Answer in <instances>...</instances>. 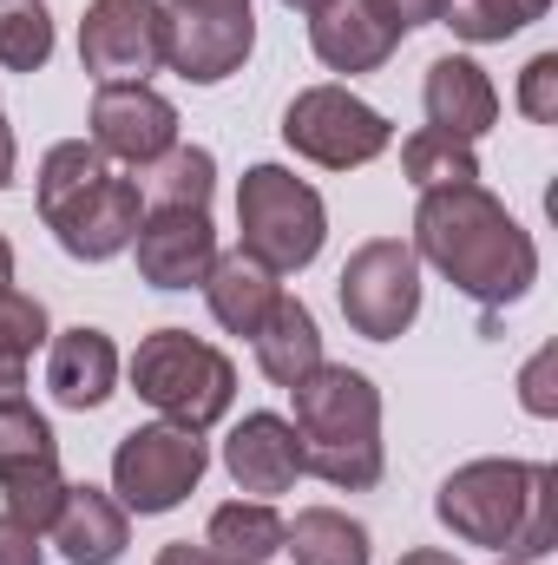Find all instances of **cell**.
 Returning a JSON list of instances; mask_svg holds the SVG:
<instances>
[{"label":"cell","mask_w":558,"mask_h":565,"mask_svg":"<svg viewBox=\"0 0 558 565\" xmlns=\"http://www.w3.org/2000/svg\"><path fill=\"white\" fill-rule=\"evenodd\" d=\"M415 257L453 282L480 309H506L539 282V244L533 231L493 198L486 184H447L420 191L415 204Z\"/></svg>","instance_id":"cell-1"},{"label":"cell","mask_w":558,"mask_h":565,"mask_svg":"<svg viewBox=\"0 0 558 565\" xmlns=\"http://www.w3.org/2000/svg\"><path fill=\"white\" fill-rule=\"evenodd\" d=\"M433 520L460 546L539 565L558 546V467L552 460H466L440 480Z\"/></svg>","instance_id":"cell-2"},{"label":"cell","mask_w":558,"mask_h":565,"mask_svg":"<svg viewBox=\"0 0 558 565\" xmlns=\"http://www.w3.org/2000/svg\"><path fill=\"white\" fill-rule=\"evenodd\" d=\"M33 204L40 224L53 231V244L73 264H112L132 250L144 217L139 178H126L93 139H60L46 145L40 178H33Z\"/></svg>","instance_id":"cell-3"},{"label":"cell","mask_w":558,"mask_h":565,"mask_svg":"<svg viewBox=\"0 0 558 565\" xmlns=\"http://www.w3.org/2000/svg\"><path fill=\"white\" fill-rule=\"evenodd\" d=\"M289 402H296L289 427L302 440V473L329 480L335 493L382 487L388 447H382V388H375V375H362L348 362H322L289 388Z\"/></svg>","instance_id":"cell-4"},{"label":"cell","mask_w":558,"mask_h":565,"mask_svg":"<svg viewBox=\"0 0 558 565\" xmlns=\"http://www.w3.org/2000/svg\"><path fill=\"white\" fill-rule=\"evenodd\" d=\"M126 375L144 408H158L171 427H191V434H211L237 402V362L191 329H151L139 355L126 362Z\"/></svg>","instance_id":"cell-5"},{"label":"cell","mask_w":558,"mask_h":565,"mask_svg":"<svg viewBox=\"0 0 558 565\" xmlns=\"http://www.w3.org/2000/svg\"><path fill=\"white\" fill-rule=\"evenodd\" d=\"M329 244V204L289 164H250L237 178V250L270 264L277 277L309 270Z\"/></svg>","instance_id":"cell-6"},{"label":"cell","mask_w":558,"mask_h":565,"mask_svg":"<svg viewBox=\"0 0 558 565\" xmlns=\"http://www.w3.org/2000/svg\"><path fill=\"white\" fill-rule=\"evenodd\" d=\"M282 145L322 171H362L375 164L388 145H395V126L348 86L322 79V86H302L289 106H282Z\"/></svg>","instance_id":"cell-7"},{"label":"cell","mask_w":558,"mask_h":565,"mask_svg":"<svg viewBox=\"0 0 558 565\" xmlns=\"http://www.w3.org/2000/svg\"><path fill=\"white\" fill-rule=\"evenodd\" d=\"M342 322L362 342H401L420 316V257L401 237H368L348 250L342 277H335Z\"/></svg>","instance_id":"cell-8"},{"label":"cell","mask_w":558,"mask_h":565,"mask_svg":"<svg viewBox=\"0 0 558 565\" xmlns=\"http://www.w3.org/2000/svg\"><path fill=\"white\" fill-rule=\"evenodd\" d=\"M204 467H211L204 434L171 422H144L132 434H119V447H112V493H119L126 513L158 520V513H171V507H184L197 493Z\"/></svg>","instance_id":"cell-9"},{"label":"cell","mask_w":558,"mask_h":565,"mask_svg":"<svg viewBox=\"0 0 558 565\" xmlns=\"http://www.w3.org/2000/svg\"><path fill=\"white\" fill-rule=\"evenodd\" d=\"M164 0H86L79 20V66L99 86H126V79H151L164 73Z\"/></svg>","instance_id":"cell-10"},{"label":"cell","mask_w":558,"mask_h":565,"mask_svg":"<svg viewBox=\"0 0 558 565\" xmlns=\"http://www.w3.org/2000/svg\"><path fill=\"white\" fill-rule=\"evenodd\" d=\"M60 493H66V473H60L53 422L33 402L7 408L0 415V507L46 533V520L60 513Z\"/></svg>","instance_id":"cell-11"},{"label":"cell","mask_w":558,"mask_h":565,"mask_svg":"<svg viewBox=\"0 0 558 565\" xmlns=\"http://www.w3.org/2000/svg\"><path fill=\"white\" fill-rule=\"evenodd\" d=\"M164 20H171L164 66L184 86H224L257 53V7H171L164 0Z\"/></svg>","instance_id":"cell-12"},{"label":"cell","mask_w":558,"mask_h":565,"mask_svg":"<svg viewBox=\"0 0 558 565\" xmlns=\"http://www.w3.org/2000/svg\"><path fill=\"white\" fill-rule=\"evenodd\" d=\"M86 139L99 145L112 164H126V171H151L178 145V106L151 79L99 86L93 93V113H86Z\"/></svg>","instance_id":"cell-13"},{"label":"cell","mask_w":558,"mask_h":565,"mask_svg":"<svg viewBox=\"0 0 558 565\" xmlns=\"http://www.w3.org/2000/svg\"><path fill=\"white\" fill-rule=\"evenodd\" d=\"M132 257H139V277L151 282V289H164V296L204 289L211 264H217L211 211H191V204H144Z\"/></svg>","instance_id":"cell-14"},{"label":"cell","mask_w":558,"mask_h":565,"mask_svg":"<svg viewBox=\"0 0 558 565\" xmlns=\"http://www.w3.org/2000/svg\"><path fill=\"white\" fill-rule=\"evenodd\" d=\"M401 40H408V33L382 13V0H322V7L309 13V46H315V60H322L329 73H342V79L382 73Z\"/></svg>","instance_id":"cell-15"},{"label":"cell","mask_w":558,"mask_h":565,"mask_svg":"<svg viewBox=\"0 0 558 565\" xmlns=\"http://www.w3.org/2000/svg\"><path fill=\"white\" fill-rule=\"evenodd\" d=\"M420 113L433 132L473 145L500 126V86L486 79V66L473 53H440L420 79Z\"/></svg>","instance_id":"cell-16"},{"label":"cell","mask_w":558,"mask_h":565,"mask_svg":"<svg viewBox=\"0 0 558 565\" xmlns=\"http://www.w3.org/2000/svg\"><path fill=\"white\" fill-rule=\"evenodd\" d=\"M224 473H230L237 493H250V500L289 493V487L302 480V440H296L289 415H270V408L244 415V422L224 434Z\"/></svg>","instance_id":"cell-17"},{"label":"cell","mask_w":558,"mask_h":565,"mask_svg":"<svg viewBox=\"0 0 558 565\" xmlns=\"http://www.w3.org/2000/svg\"><path fill=\"white\" fill-rule=\"evenodd\" d=\"M53 546L66 565H119L126 559V540H132V513L119 507L112 487H93V480H66L60 493V513L46 520Z\"/></svg>","instance_id":"cell-18"},{"label":"cell","mask_w":558,"mask_h":565,"mask_svg":"<svg viewBox=\"0 0 558 565\" xmlns=\"http://www.w3.org/2000/svg\"><path fill=\"white\" fill-rule=\"evenodd\" d=\"M119 369H126V362H119V342H112L106 329H93V322L46 335V388H53V402L73 408V415L106 408V402L119 395Z\"/></svg>","instance_id":"cell-19"},{"label":"cell","mask_w":558,"mask_h":565,"mask_svg":"<svg viewBox=\"0 0 558 565\" xmlns=\"http://www.w3.org/2000/svg\"><path fill=\"white\" fill-rule=\"evenodd\" d=\"M282 296V277L270 264H257L250 250H217L211 277H204V302H211V322L224 335H257L264 316L277 309Z\"/></svg>","instance_id":"cell-20"},{"label":"cell","mask_w":558,"mask_h":565,"mask_svg":"<svg viewBox=\"0 0 558 565\" xmlns=\"http://www.w3.org/2000/svg\"><path fill=\"white\" fill-rule=\"evenodd\" d=\"M250 349H257V369H264L277 388H296L309 369H322V362H329V355H322L315 309H309L302 296H289V289L277 296V309L264 316V329L250 335Z\"/></svg>","instance_id":"cell-21"},{"label":"cell","mask_w":558,"mask_h":565,"mask_svg":"<svg viewBox=\"0 0 558 565\" xmlns=\"http://www.w3.org/2000/svg\"><path fill=\"white\" fill-rule=\"evenodd\" d=\"M282 553L296 565H368L375 546H368V526L348 520L342 507H302L282 533Z\"/></svg>","instance_id":"cell-22"},{"label":"cell","mask_w":558,"mask_h":565,"mask_svg":"<svg viewBox=\"0 0 558 565\" xmlns=\"http://www.w3.org/2000/svg\"><path fill=\"white\" fill-rule=\"evenodd\" d=\"M46 335H53L46 302L26 289H0V415L26 402V362Z\"/></svg>","instance_id":"cell-23"},{"label":"cell","mask_w":558,"mask_h":565,"mask_svg":"<svg viewBox=\"0 0 558 565\" xmlns=\"http://www.w3.org/2000/svg\"><path fill=\"white\" fill-rule=\"evenodd\" d=\"M282 533H289V520H282L270 500H224L211 513V526H204V546L224 553V559L270 565L282 553Z\"/></svg>","instance_id":"cell-24"},{"label":"cell","mask_w":558,"mask_h":565,"mask_svg":"<svg viewBox=\"0 0 558 565\" xmlns=\"http://www.w3.org/2000/svg\"><path fill=\"white\" fill-rule=\"evenodd\" d=\"M401 171L415 191H447V184H480V151L466 139H447L433 126H420L401 139Z\"/></svg>","instance_id":"cell-25"},{"label":"cell","mask_w":558,"mask_h":565,"mask_svg":"<svg viewBox=\"0 0 558 565\" xmlns=\"http://www.w3.org/2000/svg\"><path fill=\"white\" fill-rule=\"evenodd\" d=\"M552 13V0H447V26H453V40H466V46H500V40H513V33H526L533 20H546Z\"/></svg>","instance_id":"cell-26"},{"label":"cell","mask_w":558,"mask_h":565,"mask_svg":"<svg viewBox=\"0 0 558 565\" xmlns=\"http://www.w3.org/2000/svg\"><path fill=\"white\" fill-rule=\"evenodd\" d=\"M60 46V26L46 0H0V66L7 73H40Z\"/></svg>","instance_id":"cell-27"},{"label":"cell","mask_w":558,"mask_h":565,"mask_svg":"<svg viewBox=\"0 0 558 565\" xmlns=\"http://www.w3.org/2000/svg\"><path fill=\"white\" fill-rule=\"evenodd\" d=\"M139 191H151V204H191V211H211V191H217V158L204 145H171L151 178Z\"/></svg>","instance_id":"cell-28"},{"label":"cell","mask_w":558,"mask_h":565,"mask_svg":"<svg viewBox=\"0 0 558 565\" xmlns=\"http://www.w3.org/2000/svg\"><path fill=\"white\" fill-rule=\"evenodd\" d=\"M519 113L533 119V126H558V53H533L526 66H519Z\"/></svg>","instance_id":"cell-29"},{"label":"cell","mask_w":558,"mask_h":565,"mask_svg":"<svg viewBox=\"0 0 558 565\" xmlns=\"http://www.w3.org/2000/svg\"><path fill=\"white\" fill-rule=\"evenodd\" d=\"M552 375H558V349L546 342L526 369H519V408L533 415V422H552L558 415V388H552Z\"/></svg>","instance_id":"cell-30"},{"label":"cell","mask_w":558,"mask_h":565,"mask_svg":"<svg viewBox=\"0 0 558 565\" xmlns=\"http://www.w3.org/2000/svg\"><path fill=\"white\" fill-rule=\"evenodd\" d=\"M0 565H46V553H40V526L0 513Z\"/></svg>","instance_id":"cell-31"},{"label":"cell","mask_w":558,"mask_h":565,"mask_svg":"<svg viewBox=\"0 0 558 565\" xmlns=\"http://www.w3.org/2000/svg\"><path fill=\"white\" fill-rule=\"evenodd\" d=\"M382 13H388L401 33H415V26H433V20L447 13V0H382Z\"/></svg>","instance_id":"cell-32"},{"label":"cell","mask_w":558,"mask_h":565,"mask_svg":"<svg viewBox=\"0 0 558 565\" xmlns=\"http://www.w3.org/2000/svg\"><path fill=\"white\" fill-rule=\"evenodd\" d=\"M158 565H244V559H224V553H211V546L171 540V546H158Z\"/></svg>","instance_id":"cell-33"},{"label":"cell","mask_w":558,"mask_h":565,"mask_svg":"<svg viewBox=\"0 0 558 565\" xmlns=\"http://www.w3.org/2000/svg\"><path fill=\"white\" fill-rule=\"evenodd\" d=\"M13 171H20V145H13V126H7V113H0V191L13 184Z\"/></svg>","instance_id":"cell-34"},{"label":"cell","mask_w":558,"mask_h":565,"mask_svg":"<svg viewBox=\"0 0 558 565\" xmlns=\"http://www.w3.org/2000/svg\"><path fill=\"white\" fill-rule=\"evenodd\" d=\"M401 565H460L447 546H415V553H401Z\"/></svg>","instance_id":"cell-35"},{"label":"cell","mask_w":558,"mask_h":565,"mask_svg":"<svg viewBox=\"0 0 558 565\" xmlns=\"http://www.w3.org/2000/svg\"><path fill=\"white\" fill-rule=\"evenodd\" d=\"M0 289H13V244H7V231H0Z\"/></svg>","instance_id":"cell-36"},{"label":"cell","mask_w":558,"mask_h":565,"mask_svg":"<svg viewBox=\"0 0 558 565\" xmlns=\"http://www.w3.org/2000/svg\"><path fill=\"white\" fill-rule=\"evenodd\" d=\"M171 7H250V0H171Z\"/></svg>","instance_id":"cell-37"},{"label":"cell","mask_w":558,"mask_h":565,"mask_svg":"<svg viewBox=\"0 0 558 565\" xmlns=\"http://www.w3.org/2000/svg\"><path fill=\"white\" fill-rule=\"evenodd\" d=\"M282 7H289V13H315L322 0H282Z\"/></svg>","instance_id":"cell-38"},{"label":"cell","mask_w":558,"mask_h":565,"mask_svg":"<svg viewBox=\"0 0 558 565\" xmlns=\"http://www.w3.org/2000/svg\"><path fill=\"white\" fill-rule=\"evenodd\" d=\"M500 565H526V559H500Z\"/></svg>","instance_id":"cell-39"}]
</instances>
